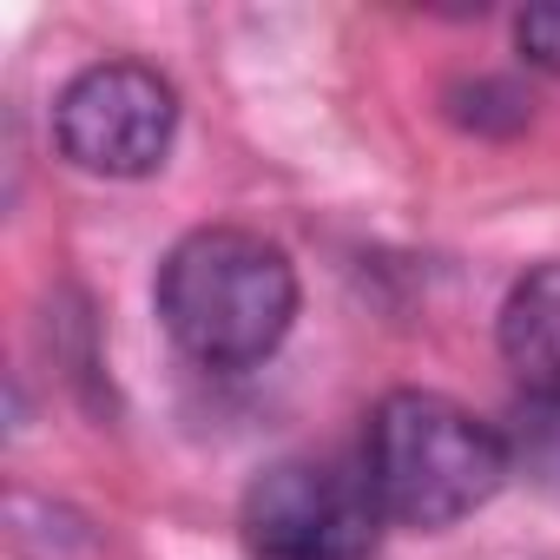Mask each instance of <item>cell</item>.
Returning <instances> with one entry per match:
<instances>
[{
  "label": "cell",
  "mask_w": 560,
  "mask_h": 560,
  "mask_svg": "<svg viewBox=\"0 0 560 560\" xmlns=\"http://www.w3.org/2000/svg\"><path fill=\"white\" fill-rule=\"evenodd\" d=\"M159 324L205 370H250L298 324V264L244 224H205L159 264Z\"/></svg>",
  "instance_id": "cell-1"
},
{
  "label": "cell",
  "mask_w": 560,
  "mask_h": 560,
  "mask_svg": "<svg viewBox=\"0 0 560 560\" xmlns=\"http://www.w3.org/2000/svg\"><path fill=\"white\" fill-rule=\"evenodd\" d=\"M508 468H514L508 435L488 429L455 396L389 389L370 409L363 475L376 488L383 521H402V527H422V534L455 527L462 514H475L501 494Z\"/></svg>",
  "instance_id": "cell-2"
},
{
  "label": "cell",
  "mask_w": 560,
  "mask_h": 560,
  "mask_svg": "<svg viewBox=\"0 0 560 560\" xmlns=\"http://www.w3.org/2000/svg\"><path fill=\"white\" fill-rule=\"evenodd\" d=\"M237 534L250 560H370L383 534V508L370 475H350L317 455L270 462L237 508Z\"/></svg>",
  "instance_id": "cell-3"
},
{
  "label": "cell",
  "mask_w": 560,
  "mask_h": 560,
  "mask_svg": "<svg viewBox=\"0 0 560 560\" xmlns=\"http://www.w3.org/2000/svg\"><path fill=\"white\" fill-rule=\"evenodd\" d=\"M178 132V93L139 60H100L54 100V145L93 178H145Z\"/></svg>",
  "instance_id": "cell-4"
},
{
  "label": "cell",
  "mask_w": 560,
  "mask_h": 560,
  "mask_svg": "<svg viewBox=\"0 0 560 560\" xmlns=\"http://www.w3.org/2000/svg\"><path fill=\"white\" fill-rule=\"evenodd\" d=\"M501 363L527 383L534 402H560V257L534 264L501 304Z\"/></svg>",
  "instance_id": "cell-5"
},
{
  "label": "cell",
  "mask_w": 560,
  "mask_h": 560,
  "mask_svg": "<svg viewBox=\"0 0 560 560\" xmlns=\"http://www.w3.org/2000/svg\"><path fill=\"white\" fill-rule=\"evenodd\" d=\"M508 455H521L527 475L560 481V402H534V416H521V435L508 442Z\"/></svg>",
  "instance_id": "cell-6"
},
{
  "label": "cell",
  "mask_w": 560,
  "mask_h": 560,
  "mask_svg": "<svg viewBox=\"0 0 560 560\" xmlns=\"http://www.w3.org/2000/svg\"><path fill=\"white\" fill-rule=\"evenodd\" d=\"M514 40H521V54L540 73H560V0H553V8H527L514 21Z\"/></svg>",
  "instance_id": "cell-7"
}]
</instances>
